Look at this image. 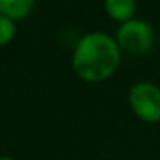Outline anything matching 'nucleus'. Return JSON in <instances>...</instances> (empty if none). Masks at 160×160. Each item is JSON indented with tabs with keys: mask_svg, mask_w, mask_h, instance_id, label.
<instances>
[{
	"mask_svg": "<svg viewBox=\"0 0 160 160\" xmlns=\"http://www.w3.org/2000/svg\"><path fill=\"white\" fill-rule=\"evenodd\" d=\"M16 36V21L0 14V47H5Z\"/></svg>",
	"mask_w": 160,
	"mask_h": 160,
	"instance_id": "obj_6",
	"label": "nucleus"
},
{
	"mask_svg": "<svg viewBox=\"0 0 160 160\" xmlns=\"http://www.w3.org/2000/svg\"><path fill=\"white\" fill-rule=\"evenodd\" d=\"M105 12L115 22H128L134 19L136 0H103Z\"/></svg>",
	"mask_w": 160,
	"mask_h": 160,
	"instance_id": "obj_4",
	"label": "nucleus"
},
{
	"mask_svg": "<svg viewBox=\"0 0 160 160\" xmlns=\"http://www.w3.org/2000/svg\"><path fill=\"white\" fill-rule=\"evenodd\" d=\"M131 110L145 122H160V88L148 81L132 84L128 95Z\"/></svg>",
	"mask_w": 160,
	"mask_h": 160,
	"instance_id": "obj_3",
	"label": "nucleus"
},
{
	"mask_svg": "<svg viewBox=\"0 0 160 160\" xmlns=\"http://www.w3.org/2000/svg\"><path fill=\"white\" fill-rule=\"evenodd\" d=\"M35 0H0V14L12 21H22L33 12Z\"/></svg>",
	"mask_w": 160,
	"mask_h": 160,
	"instance_id": "obj_5",
	"label": "nucleus"
},
{
	"mask_svg": "<svg viewBox=\"0 0 160 160\" xmlns=\"http://www.w3.org/2000/svg\"><path fill=\"white\" fill-rule=\"evenodd\" d=\"M121 52L115 38L107 33L93 31L84 35L74 47L71 66L79 79L102 83L117 72Z\"/></svg>",
	"mask_w": 160,
	"mask_h": 160,
	"instance_id": "obj_1",
	"label": "nucleus"
},
{
	"mask_svg": "<svg viewBox=\"0 0 160 160\" xmlns=\"http://www.w3.org/2000/svg\"><path fill=\"white\" fill-rule=\"evenodd\" d=\"M0 160H16V158H12V157H9V155H2Z\"/></svg>",
	"mask_w": 160,
	"mask_h": 160,
	"instance_id": "obj_7",
	"label": "nucleus"
},
{
	"mask_svg": "<svg viewBox=\"0 0 160 160\" xmlns=\"http://www.w3.org/2000/svg\"><path fill=\"white\" fill-rule=\"evenodd\" d=\"M115 42L122 52L131 55H143L150 52L155 42L153 28L143 19H131L122 22L115 33Z\"/></svg>",
	"mask_w": 160,
	"mask_h": 160,
	"instance_id": "obj_2",
	"label": "nucleus"
}]
</instances>
